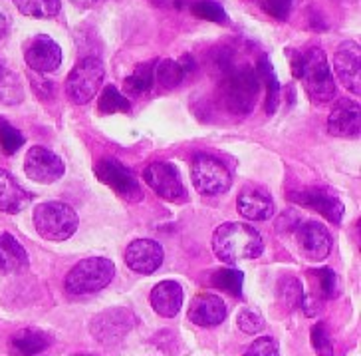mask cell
Returning <instances> with one entry per match:
<instances>
[{
	"instance_id": "6da1fadb",
	"label": "cell",
	"mask_w": 361,
	"mask_h": 356,
	"mask_svg": "<svg viewBox=\"0 0 361 356\" xmlns=\"http://www.w3.org/2000/svg\"><path fill=\"white\" fill-rule=\"evenodd\" d=\"M213 249L216 257L224 263H238L260 257L264 251V241L250 225L228 221L214 231Z\"/></svg>"
},
{
	"instance_id": "7a4b0ae2",
	"label": "cell",
	"mask_w": 361,
	"mask_h": 356,
	"mask_svg": "<svg viewBox=\"0 0 361 356\" xmlns=\"http://www.w3.org/2000/svg\"><path fill=\"white\" fill-rule=\"evenodd\" d=\"M298 78L302 80L304 90L308 92L312 102L326 104L336 94V84L329 68L328 56L322 48H310L302 54V66Z\"/></svg>"
},
{
	"instance_id": "3957f363",
	"label": "cell",
	"mask_w": 361,
	"mask_h": 356,
	"mask_svg": "<svg viewBox=\"0 0 361 356\" xmlns=\"http://www.w3.org/2000/svg\"><path fill=\"white\" fill-rule=\"evenodd\" d=\"M224 106L233 114H248L255 108L256 96L260 90V78L250 66L233 68L221 78Z\"/></svg>"
},
{
	"instance_id": "277c9868",
	"label": "cell",
	"mask_w": 361,
	"mask_h": 356,
	"mask_svg": "<svg viewBox=\"0 0 361 356\" xmlns=\"http://www.w3.org/2000/svg\"><path fill=\"white\" fill-rule=\"evenodd\" d=\"M78 213L74 207L64 201H46L34 209V227L38 235L48 241H66L75 233L78 229Z\"/></svg>"
},
{
	"instance_id": "5b68a950",
	"label": "cell",
	"mask_w": 361,
	"mask_h": 356,
	"mask_svg": "<svg viewBox=\"0 0 361 356\" xmlns=\"http://www.w3.org/2000/svg\"><path fill=\"white\" fill-rule=\"evenodd\" d=\"M116 277V265L106 257H90L72 267L66 277V291L70 295H92L106 289Z\"/></svg>"
},
{
	"instance_id": "8992f818",
	"label": "cell",
	"mask_w": 361,
	"mask_h": 356,
	"mask_svg": "<svg viewBox=\"0 0 361 356\" xmlns=\"http://www.w3.org/2000/svg\"><path fill=\"white\" fill-rule=\"evenodd\" d=\"M102 82H104L102 60L96 56H87V58H82L66 78V94L70 97V102L84 106L90 100H94Z\"/></svg>"
},
{
	"instance_id": "52a82bcc",
	"label": "cell",
	"mask_w": 361,
	"mask_h": 356,
	"mask_svg": "<svg viewBox=\"0 0 361 356\" xmlns=\"http://www.w3.org/2000/svg\"><path fill=\"white\" fill-rule=\"evenodd\" d=\"M191 179L202 195H221L231 189L233 177L223 162L211 155H197L191 165Z\"/></svg>"
},
{
	"instance_id": "ba28073f",
	"label": "cell",
	"mask_w": 361,
	"mask_h": 356,
	"mask_svg": "<svg viewBox=\"0 0 361 356\" xmlns=\"http://www.w3.org/2000/svg\"><path fill=\"white\" fill-rule=\"evenodd\" d=\"M94 170H96L97 179L107 187H111L119 197H123L128 201L143 199V191H141L137 177L123 163H119L114 158H104L96 163Z\"/></svg>"
},
{
	"instance_id": "9c48e42d",
	"label": "cell",
	"mask_w": 361,
	"mask_h": 356,
	"mask_svg": "<svg viewBox=\"0 0 361 356\" xmlns=\"http://www.w3.org/2000/svg\"><path fill=\"white\" fill-rule=\"evenodd\" d=\"M135 326V316L129 309H107L92 321V335L102 345H117Z\"/></svg>"
},
{
	"instance_id": "30bf717a",
	"label": "cell",
	"mask_w": 361,
	"mask_h": 356,
	"mask_svg": "<svg viewBox=\"0 0 361 356\" xmlns=\"http://www.w3.org/2000/svg\"><path fill=\"white\" fill-rule=\"evenodd\" d=\"M296 237V247L302 253V257H306L308 261H324L331 251V235L326 227L306 219L302 223H298V227L292 231Z\"/></svg>"
},
{
	"instance_id": "8fae6325",
	"label": "cell",
	"mask_w": 361,
	"mask_h": 356,
	"mask_svg": "<svg viewBox=\"0 0 361 356\" xmlns=\"http://www.w3.org/2000/svg\"><path fill=\"white\" fill-rule=\"evenodd\" d=\"M143 179L165 201H180V199H185V185L180 182L179 172H177V167L173 163H151L143 172Z\"/></svg>"
},
{
	"instance_id": "7c38bea8",
	"label": "cell",
	"mask_w": 361,
	"mask_h": 356,
	"mask_svg": "<svg viewBox=\"0 0 361 356\" xmlns=\"http://www.w3.org/2000/svg\"><path fill=\"white\" fill-rule=\"evenodd\" d=\"M24 60L34 72H54L62 64V48L48 34H36L24 44Z\"/></svg>"
},
{
	"instance_id": "4fadbf2b",
	"label": "cell",
	"mask_w": 361,
	"mask_h": 356,
	"mask_svg": "<svg viewBox=\"0 0 361 356\" xmlns=\"http://www.w3.org/2000/svg\"><path fill=\"white\" fill-rule=\"evenodd\" d=\"M64 162L54 151L34 146L26 153L24 172L36 184H54L64 175Z\"/></svg>"
},
{
	"instance_id": "5bb4252c",
	"label": "cell",
	"mask_w": 361,
	"mask_h": 356,
	"mask_svg": "<svg viewBox=\"0 0 361 356\" xmlns=\"http://www.w3.org/2000/svg\"><path fill=\"white\" fill-rule=\"evenodd\" d=\"M334 70L343 86L350 90L351 94H361V48L360 44L343 42L338 46L334 54Z\"/></svg>"
},
{
	"instance_id": "9a60e30c",
	"label": "cell",
	"mask_w": 361,
	"mask_h": 356,
	"mask_svg": "<svg viewBox=\"0 0 361 356\" xmlns=\"http://www.w3.org/2000/svg\"><path fill=\"white\" fill-rule=\"evenodd\" d=\"M361 130V108L355 100H338L329 112L328 131L336 138H355Z\"/></svg>"
},
{
	"instance_id": "2e32d148",
	"label": "cell",
	"mask_w": 361,
	"mask_h": 356,
	"mask_svg": "<svg viewBox=\"0 0 361 356\" xmlns=\"http://www.w3.org/2000/svg\"><path fill=\"white\" fill-rule=\"evenodd\" d=\"M126 263L139 275H153L163 263V247L153 239H135L126 249Z\"/></svg>"
},
{
	"instance_id": "e0dca14e",
	"label": "cell",
	"mask_w": 361,
	"mask_h": 356,
	"mask_svg": "<svg viewBox=\"0 0 361 356\" xmlns=\"http://www.w3.org/2000/svg\"><path fill=\"white\" fill-rule=\"evenodd\" d=\"M290 199L294 203H300V206L318 211L319 215H324L331 223H341V219H343V203L336 195L328 194L326 189H316V187L306 189V191H300V194H292Z\"/></svg>"
},
{
	"instance_id": "ac0fdd59",
	"label": "cell",
	"mask_w": 361,
	"mask_h": 356,
	"mask_svg": "<svg viewBox=\"0 0 361 356\" xmlns=\"http://www.w3.org/2000/svg\"><path fill=\"white\" fill-rule=\"evenodd\" d=\"M189 321L199 326H216L226 319V304L213 292L197 295L189 304Z\"/></svg>"
},
{
	"instance_id": "d6986e66",
	"label": "cell",
	"mask_w": 361,
	"mask_h": 356,
	"mask_svg": "<svg viewBox=\"0 0 361 356\" xmlns=\"http://www.w3.org/2000/svg\"><path fill=\"white\" fill-rule=\"evenodd\" d=\"M238 211L248 221H268L274 215V201L262 189H245L238 195Z\"/></svg>"
},
{
	"instance_id": "ffe728a7",
	"label": "cell",
	"mask_w": 361,
	"mask_h": 356,
	"mask_svg": "<svg viewBox=\"0 0 361 356\" xmlns=\"http://www.w3.org/2000/svg\"><path fill=\"white\" fill-rule=\"evenodd\" d=\"M151 307L161 316H175L180 311L183 304V289L177 281H161L151 291Z\"/></svg>"
},
{
	"instance_id": "44dd1931",
	"label": "cell",
	"mask_w": 361,
	"mask_h": 356,
	"mask_svg": "<svg viewBox=\"0 0 361 356\" xmlns=\"http://www.w3.org/2000/svg\"><path fill=\"white\" fill-rule=\"evenodd\" d=\"M30 199L32 195L14 179V175H11L6 170H0V211L2 213H8V215L20 213Z\"/></svg>"
},
{
	"instance_id": "7402d4cb",
	"label": "cell",
	"mask_w": 361,
	"mask_h": 356,
	"mask_svg": "<svg viewBox=\"0 0 361 356\" xmlns=\"http://www.w3.org/2000/svg\"><path fill=\"white\" fill-rule=\"evenodd\" d=\"M52 345V336L40 328H20L11 338L12 356H34L40 355L48 346Z\"/></svg>"
},
{
	"instance_id": "603a6c76",
	"label": "cell",
	"mask_w": 361,
	"mask_h": 356,
	"mask_svg": "<svg viewBox=\"0 0 361 356\" xmlns=\"http://www.w3.org/2000/svg\"><path fill=\"white\" fill-rule=\"evenodd\" d=\"M28 267V255L11 233H0V271L2 273H20Z\"/></svg>"
},
{
	"instance_id": "cb8c5ba5",
	"label": "cell",
	"mask_w": 361,
	"mask_h": 356,
	"mask_svg": "<svg viewBox=\"0 0 361 356\" xmlns=\"http://www.w3.org/2000/svg\"><path fill=\"white\" fill-rule=\"evenodd\" d=\"M256 74L260 80H264L266 84V112L268 114H274L278 108V102H280V82H278L276 72H274V66L270 62L268 56H260L258 66H256Z\"/></svg>"
},
{
	"instance_id": "d4e9b609",
	"label": "cell",
	"mask_w": 361,
	"mask_h": 356,
	"mask_svg": "<svg viewBox=\"0 0 361 356\" xmlns=\"http://www.w3.org/2000/svg\"><path fill=\"white\" fill-rule=\"evenodd\" d=\"M155 64L157 62H143L126 78V94L129 96H143L153 88L155 82Z\"/></svg>"
},
{
	"instance_id": "484cf974",
	"label": "cell",
	"mask_w": 361,
	"mask_h": 356,
	"mask_svg": "<svg viewBox=\"0 0 361 356\" xmlns=\"http://www.w3.org/2000/svg\"><path fill=\"white\" fill-rule=\"evenodd\" d=\"M14 6L30 18H54L60 12V0H12Z\"/></svg>"
},
{
	"instance_id": "4316f807",
	"label": "cell",
	"mask_w": 361,
	"mask_h": 356,
	"mask_svg": "<svg viewBox=\"0 0 361 356\" xmlns=\"http://www.w3.org/2000/svg\"><path fill=\"white\" fill-rule=\"evenodd\" d=\"M243 283H245V275L238 269H219L211 275V285L233 297L243 295Z\"/></svg>"
},
{
	"instance_id": "83f0119b",
	"label": "cell",
	"mask_w": 361,
	"mask_h": 356,
	"mask_svg": "<svg viewBox=\"0 0 361 356\" xmlns=\"http://www.w3.org/2000/svg\"><path fill=\"white\" fill-rule=\"evenodd\" d=\"M185 78L187 74H185L183 66L179 64V60H163L159 64H155V80L167 90L179 88Z\"/></svg>"
},
{
	"instance_id": "f1b7e54d",
	"label": "cell",
	"mask_w": 361,
	"mask_h": 356,
	"mask_svg": "<svg viewBox=\"0 0 361 356\" xmlns=\"http://www.w3.org/2000/svg\"><path fill=\"white\" fill-rule=\"evenodd\" d=\"M278 299L282 302V307L286 311H296L304 301V291H302V283L296 277H284L278 285Z\"/></svg>"
},
{
	"instance_id": "f546056e",
	"label": "cell",
	"mask_w": 361,
	"mask_h": 356,
	"mask_svg": "<svg viewBox=\"0 0 361 356\" xmlns=\"http://www.w3.org/2000/svg\"><path fill=\"white\" fill-rule=\"evenodd\" d=\"M191 12L201 18V20L214 22V24H228V14L223 6L214 0H195L191 6Z\"/></svg>"
},
{
	"instance_id": "4dcf8cb0",
	"label": "cell",
	"mask_w": 361,
	"mask_h": 356,
	"mask_svg": "<svg viewBox=\"0 0 361 356\" xmlns=\"http://www.w3.org/2000/svg\"><path fill=\"white\" fill-rule=\"evenodd\" d=\"M97 108L102 114H117V112H128L129 102L116 86H106L99 96Z\"/></svg>"
},
{
	"instance_id": "1f68e13d",
	"label": "cell",
	"mask_w": 361,
	"mask_h": 356,
	"mask_svg": "<svg viewBox=\"0 0 361 356\" xmlns=\"http://www.w3.org/2000/svg\"><path fill=\"white\" fill-rule=\"evenodd\" d=\"M24 143V136L16 130L14 126H11L4 118H0V148L6 155H12L20 150Z\"/></svg>"
},
{
	"instance_id": "d6a6232c",
	"label": "cell",
	"mask_w": 361,
	"mask_h": 356,
	"mask_svg": "<svg viewBox=\"0 0 361 356\" xmlns=\"http://www.w3.org/2000/svg\"><path fill=\"white\" fill-rule=\"evenodd\" d=\"M312 346L316 348L318 356H334V340L328 333V326L324 323H316L312 326Z\"/></svg>"
},
{
	"instance_id": "836d02e7",
	"label": "cell",
	"mask_w": 361,
	"mask_h": 356,
	"mask_svg": "<svg viewBox=\"0 0 361 356\" xmlns=\"http://www.w3.org/2000/svg\"><path fill=\"white\" fill-rule=\"evenodd\" d=\"M312 275L316 277V281H318V291L322 292L324 299H334V297L338 295V277H336L334 271L328 269V267H324V269L312 271Z\"/></svg>"
},
{
	"instance_id": "e575fe53",
	"label": "cell",
	"mask_w": 361,
	"mask_h": 356,
	"mask_svg": "<svg viewBox=\"0 0 361 356\" xmlns=\"http://www.w3.org/2000/svg\"><path fill=\"white\" fill-rule=\"evenodd\" d=\"M236 323H238V328L243 333H246V335H256V333H260L264 328V319H262V314L258 313L256 309H245V311H240Z\"/></svg>"
},
{
	"instance_id": "d590c367",
	"label": "cell",
	"mask_w": 361,
	"mask_h": 356,
	"mask_svg": "<svg viewBox=\"0 0 361 356\" xmlns=\"http://www.w3.org/2000/svg\"><path fill=\"white\" fill-rule=\"evenodd\" d=\"M262 11L276 18V20H286L292 11V0H255Z\"/></svg>"
},
{
	"instance_id": "8d00e7d4",
	"label": "cell",
	"mask_w": 361,
	"mask_h": 356,
	"mask_svg": "<svg viewBox=\"0 0 361 356\" xmlns=\"http://www.w3.org/2000/svg\"><path fill=\"white\" fill-rule=\"evenodd\" d=\"M245 356H278V346L270 336H260L246 350Z\"/></svg>"
},
{
	"instance_id": "74e56055",
	"label": "cell",
	"mask_w": 361,
	"mask_h": 356,
	"mask_svg": "<svg viewBox=\"0 0 361 356\" xmlns=\"http://www.w3.org/2000/svg\"><path fill=\"white\" fill-rule=\"evenodd\" d=\"M300 221H302V219H300V215H298L296 211H288V213H284V215L278 219L276 229L280 233H282V231H284V233H292Z\"/></svg>"
},
{
	"instance_id": "f35d334b",
	"label": "cell",
	"mask_w": 361,
	"mask_h": 356,
	"mask_svg": "<svg viewBox=\"0 0 361 356\" xmlns=\"http://www.w3.org/2000/svg\"><path fill=\"white\" fill-rule=\"evenodd\" d=\"M70 2H72V4H75L78 8H92L97 0H70Z\"/></svg>"
},
{
	"instance_id": "ab89813d",
	"label": "cell",
	"mask_w": 361,
	"mask_h": 356,
	"mask_svg": "<svg viewBox=\"0 0 361 356\" xmlns=\"http://www.w3.org/2000/svg\"><path fill=\"white\" fill-rule=\"evenodd\" d=\"M8 32V20H6V16L0 12V38H4Z\"/></svg>"
},
{
	"instance_id": "60d3db41",
	"label": "cell",
	"mask_w": 361,
	"mask_h": 356,
	"mask_svg": "<svg viewBox=\"0 0 361 356\" xmlns=\"http://www.w3.org/2000/svg\"><path fill=\"white\" fill-rule=\"evenodd\" d=\"M2 78H4V64H2V58H0V82H2Z\"/></svg>"
},
{
	"instance_id": "b9f144b4",
	"label": "cell",
	"mask_w": 361,
	"mask_h": 356,
	"mask_svg": "<svg viewBox=\"0 0 361 356\" xmlns=\"http://www.w3.org/2000/svg\"><path fill=\"white\" fill-rule=\"evenodd\" d=\"M74 356H94V355H74Z\"/></svg>"
}]
</instances>
